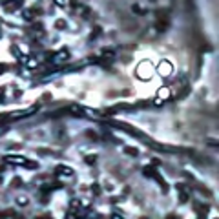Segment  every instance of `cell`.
<instances>
[{
  "instance_id": "obj_1",
  "label": "cell",
  "mask_w": 219,
  "mask_h": 219,
  "mask_svg": "<svg viewBox=\"0 0 219 219\" xmlns=\"http://www.w3.org/2000/svg\"><path fill=\"white\" fill-rule=\"evenodd\" d=\"M6 161H8V163H11V164H20V166H26V168H37V166H38L37 163H28V159H24V157H18V155H8V157H6Z\"/></svg>"
},
{
  "instance_id": "obj_2",
  "label": "cell",
  "mask_w": 219,
  "mask_h": 219,
  "mask_svg": "<svg viewBox=\"0 0 219 219\" xmlns=\"http://www.w3.org/2000/svg\"><path fill=\"white\" fill-rule=\"evenodd\" d=\"M152 73H153V68H152V64L150 62H142L139 68H137V75H139V79H150L152 77Z\"/></svg>"
},
{
  "instance_id": "obj_3",
  "label": "cell",
  "mask_w": 219,
  "mask_h": 219,
  "mask_svg": "<svg viewBox=\"0 0 219 219\" xmlns=\"http://www.w3.org/2000/svg\"><path fill=\"white\" fill-rule=\"evenodd\" d=\"M159 73H161L163 77H168V75L172 73V66H170V62H163V64L159 66Z\"/></svg>"
},
{
  "instance_id": "obj_4",
  "label": "cell",
  "mask_w": 219,
  "mask_h": 219,
  "mask_svg": "<svg viewBox=\"0 0 219 219\" xmlns=\"http://www.w3.org/2000/svg\"><path fill=\"white\" fill-rule=\"evenodd\" d=\"M57 172H58V173H64V177H71V175H75V172H73L71 168H68V166H58Z\"/></svg>"
},
{
  "instance_id": "obj_5",
  "label": "cell",
  "mask_w": 219,
  "mask_h": 219,
  "mask_svg": "<svg viewBox=\"0 0 219 219\" xmlns=\"http://www.w3.org/2000/svg\"><path fill=\"white\" fill-rule=\"evenodd\" d=\"M170 97V90H168V88H163V90H159V93H157V99L163 102L164 99H168Z\"/></svg>"
},
{
  "instance_id": "obj_6",
  "label": "cell",
  "mask_w": 219,
  "mask_h": 219,
  "mask_svg": "<svg viewBox=\"0 0 219 219\" xmlns=\"http://www.w3.org/2000/svg\"><path fill=\"white\" fill-rule=\"evenodd\" d=\"M16 203H18L20 206H26V205L29 203V199H28V197H24V195H18V197H16Z\"/></svg>"
},
{
  "instance_id": "obj_7",
  "label": "cell",
  "mask_w": 219,
  "mask_h": 219,
  "mask_svg": "<svg viewBox=\"0 0 219 219\" xmlns=\"http://www.w3.org/2000/svg\"><path fill=\"white\" fill-rule=\"evenodd\" d=\"M95 159H97V155H86V163H90V164H93Z\"/></svg>"
},
{
  "instance_id": "obj_8",
  "label": "cell",
  "mask_w": 219,
  "mask_h": 219,
  "mask_svg": "<svg viewBox=\"0 0 219 219\" xmlns=\"http://www.w3.org/2000/svg\"><path fill=\"white\" fill-rule=\"evenodd\" d=\"M110 219H122V217H121V215H112Z\"/></svg>"
},
{
  "instance_id": "obj_9",
  "label": "cell",
  "mask_w": 219,
  "mask_h": 219,
  "mask_svg": "<svg viewBox=\"0 0 219 219\" xmlns=\"http://www.w3.org/2000/svg\"><path fill=\"white\" fill-rule=\"evenodd\" d=\"M68 219H77V217H75V214H73V215H71V214H68Z\"/></svg>"
},
{
  "instance_id": "obj_10",
  "label": "cell",
  "mask_w": 219,
  "mask_h": 219,
  "mask_svg": "<svg viewBox=\"0 0 219 219\" xmlns=\"http://www.w3.org/2000/svg\"><path fill=\"white\" fill-rule=\"evenodd\" d=\"M37 219H48V217H37Z\"/></svg>"
}]
</instances>
